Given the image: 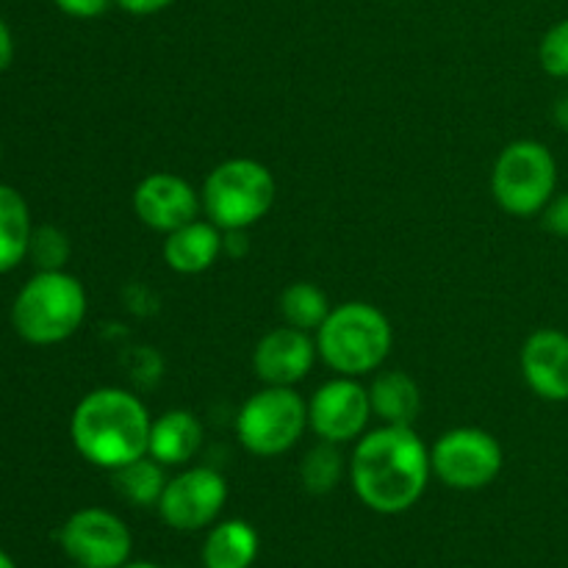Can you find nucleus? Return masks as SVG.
I'll return each instance as SVG.
<instances>
[{"label": "nucleus", "instance_id": "1", "mask_svg": "<svg viewBox=\"0 0 568 568\" xmlns=\"http://www.w3.org/2000/svg\"><path fill=\"white\" fill-rule=\"evenodd\" d=\"M430 475V449L414 427L383 425L364 433L353 449V488L375 514L394 516L414 508Z\"/></svg>", "mask_w": 568, "mask_h": 568}, {"label": "nucleus", "instance_id": "2", "mask_svg": "<svg viewBox=\"0 0 568 568\" xmlns=\"http://www.w3.org/2000/svg\"><path fill=\"white\" fill-rule=\"evenodd\" d=\"M148 408L125 388H94L72 410L70 436L78 455L98 469L116 471L148 455Z\"/></svg>", "mask_w": 568, "mask_h": 568}, {"label": "nucleus", "instance_id": "3", "mask_svg": "<svg viewBox=\"0 0 568 568\" xmlns=\"http://www.w3.org/2000/svg\"><path fill=\"white\" fill-rule=\"evenodd\" d=\"M394 344L392 322L369 303H342L331 308L316 331V353L336 375L361 377L381 369Z\"/></svg>", "mask_w": 568, "mask_h": 568}, {"label": "nucleus", "instance_id": "4", "mask_svg": "<svg viewBox=\"0 0 568 568\" xmlns=\"http://www.w3.org/2000/svg\"><path fill=\"white\" fill-rule=\"evenodd\" d=\"M87 320V292L64 270L37 272L11 305V325L28 344L67 342Z\"/></svg>", "mask_w": 568, "mask_h": 568}, {"label": "nucleus", "instance_id": "5", "mask_svg": "<svg viewBox=\"0 0 568 568\" xmlns=\"http://www.w3.org/2000/svg\"><path fill=\"white\" fill-rule=\"evenodd\" d=\"M275 178L255 159H227L203 183V209L222 231H247L275 203Z\"/></svg>", "mask_w": 568, "mask_h": 568}, {"label": "nucleus", "instance_id": "6", "mask_svg": "<svg viewBox=\"0 0 568 568\" xmlns=\"http://www.w3.org/2000/svg\"><path fill=\"white\" fill-rule=\"evenodd\" d=\"M558 186V161L547 144L519 139L499 153L491 172V192L499 209L514 216H536Z\"/></svg>", "mask_w": 568, "mask_h": 568}, {"label": "nucleus", "instance_id": "7", "mask_svg": "<svg viewBox=\"0 0 568 568\" xmlns=\"http://www.w3.org/2000/svg\"><path fill=\"white\" fill-rule=\"evenodd\" d=\"M308 427V403L292 386H266L242 405L236 436L247 453L277 458L303 438Z\"/></svg>", "mask_w": 568, "mask_h": 568}, {"label": "nucleus", "instance_id": "8", "mask_svg": "<svg viewBox=\"0 0 568 568\" xmlns=\"http://www.w3.org/2000/svg\"><path fill=\"white\" fill-rule=\"evenodd\" d=\"M503 444L480 427H455L430 449L433 475L455 491H477L503 471Z\"/></svg>", "mask_w": 568, "mask_h": 568}, {"label": "nucleus", "instance_id": "9", "mask_svg": "<svg viewBox=\"0 0 568 568\" xmlns=\"http://www.w3.org/2000/svg\"><path fill=\"white\" fill-rule=\"evenodd\" d=\"M59 544L78 568H120L133 552L128 525L105 508L75 510L61 527Z\"/></svg>", "mask_w": 568, "mask_h": 568}, {"label": "nucleus", "instance_id": "10", "mask_svg": "<svg viewBox=\"0 0 568 568\" xmlns=\"http://www.w3.org/2000/svg\"><path fill=\"white\" fill-rule=\"evenodd\" d=\"M227 503L225 477L209 466H194L166 480L159 499V514L172 530L194 532L214 525Z\"/></svg>", "mask_w": 568, "mask_h": 568}, {"label": "nucleus", "instance_id": "11", "mask_svg": "<svg viewBox=\"0 0 568 568\" xmlns=\"http://www.w3.org/2000/svg\"><path fill=\"white\" fill-rule=\"evenodd\" d=\"M369 388L361 386L355 377L338 375L316 388L308 403V425L322 442L347 444L364 436L372 419Z\"/></svg>", "mask_w": 568, "mask_h": 568}, {"label": "nucleus", "instance_id": "12", "mask_svg": "<svg viewBox=\"0 0 568 568\" xmlns=\"http://www.w3.org/2000/svg\"><path fill=\"white\" fill-rule=\"evenodd\" d=\"M203 200L189 181L172 172H153L133 189V211L139 222L153 231L172 233L197 220Z\"/></svg>", "mask_w": 568, "mask_h": 568}, {"label": "nucleus", "instance_id": "13", "mask_svg": "<svg viewBox=\"0 0 568 568\" xmlns=\"http://www.w3.org/2000/svg\"><path fill=\"white\" fill-rule=\"evenodd\" d=\"M316 338L297 327H275L266 333L253 353V369L266 386H294L311 372L316 358Z\"/></svg>", "mask_w": 568, "mask_h": 568}, {"label": "nucleus", "instance_id": "14", "mask_svg": "<svg viewBox=\"0 0 568 568\" xmlns=\"http://www.w3.org/2000/svg\"><path fill=\"white\" fill-rule=\"evenodd\" d=\"M525 383L547 403H568V333L541 327L521 347Z\"/></svg>", "mask_w": 568, "mask_h": 568}, {"label": "nucleus", "instance_id": "15", "mask_svg": "<svg viewBox=\"0 0 568 568\" xmlns=\"http://www.w3.org/2000/svg\"><path fill=\"white\" fill-rule=\"evenodd\" d=\"M222 250H225L222 227H216L211 220H192L178 231L166 233L164 261L170 270L181 275H200L216 264Z\"/></svg>", "mask_w": 568, "mask_h": 568}, {"label": "nucleus", "instance_id": "16", "mask_svg": "<svg viewBox=\"0 0 568 568\" xmlns=\"http://www.w3.org/2000/svg\"><path fill=\"white\" fill-rule=\"evenodd\" d=\"M203 444V425L192 410H166L150 427L148 455L161 466H186Z\"/></svg>", "mask_w": 568, "mask_h": 568}, {"label": "nucleus", "instance_id": "17", "mask_svg": "<svg viewBox=\"0 0 568 568\" xmlns=\"http://www.w3.org/2000/svg\"><path fill=\"white\" fill-rule=\"evenodd\" d=\"M369 403L372 414H375L383 425L414 427L416 416H419L422 410V394L408 372L388 369L381 372V375L372 381Z\"/></svg>", "mask_w": 568, "mask_h": 568}, {"label": "nucleus", "instance_id": "18", "mask_svg": "<svg viewBox=\"0 0 568 568\" xmlns=\"http://www.w3.org/2000/svg\"><path fill=\"white\" fill-rule=\"evenodd\" d=\"M258 558V532L242 519L220 521L203 544L205 568H250Z\"/></svg>", "mask_w": 568, "mask_h": 568}, {"label": "nucleus", "instance_id": "19", "mask_svg": "<svg viewBox=\"0 0 568 568\" xmlns=\"http://www.w3.org/2000/svg\"><path fill=\"white\" fill-rule=\"evenodd\" d=\"M31 211L17 189L0 183V275L28 258L31 247Z\"/></svg>", "mask_w": 568, "mask_h": 568}, {"label": "nucleus", "instance_id": "20", "mask_svg": "<svg viewBox=\"0 0 568 568\" xmlns=\"http://www.w3.org/2000/svg\"><path fill=\"white\" fill-rule=\"evenodd\" d=\"M111 475H114V486L116 491H120V497L128 499L131 505H136V508L159 505L166 486L164 466L155 458H150V455H142L139 460L111 471Z\"/></svg>", "mask_w": 568, "mask_h": 568}, {"label": "nucleus", "instance_id": "21", "mask_svg": "<svg viewBox=\"0 0 568 568\" xmlns=\"http://www.w3.org/2000/svg\"><path fill=\"white\" fill-rule=\"evenodd\" d=\"M281 314L286 320V325L297 327V331H320L322 322L331 314V303H327V294L322 292L316 283H292L286 292L281 294Z\"/></svg>", "mask_w": 568, "mask_h": 568}, {"label": "nucleus", "instance_id": "22", "mask_svg": "<svg viewBox=\"0 0 568 568\" xmlns=\"http://www.w3.org/2000/svg\"><path fill=\"white\" fill-rule=\"evenodd\" d=\"M338 444L322 442L320 447L311 449L303 460V486L311 494H327L338 486L344 471L342 453H338Z\"/></svg>", "mask_w": 568, "mask_h": 568}, {"label": "nucleus", "instance_id": "23", "mask_svg": "<svg viewBox=\"0 0 568 568\" xmlns=\"http://www.w3.org/2000/svg\"><path fill=\"white\" fill-rule=\"evenodd\" d=\"M28 255H31L39 272L64 270L67 258H70V239H67L64 231L53 225L33 227Z\"/></svg>", "mask_w": 568, "mask_h": 568}, {"label": "nucleus", "instance_id": "24", "mask_svg": "<svg viewBox=\"0 0 568 568\" xmlns=\"http://www.w3.org/2000/svg\"><path fill=\"white\" fill-rule=\"evenodd\" d=\"M538 59L547 75L568 78V20L555 22L541 39L538 48Z\"/></svg>", "mask_w": 568, "mask_h": 568}, {"label": "nucleus", "instance_id": "25", "mask_svg": "<svg viewBox=\"0 0 568 568\" xmlns=\"http://www.w3.org/2000/svg\"><path fill=\"white\" fill-rule=\"evenodd\" d=\"M544 214V227L555 236L568 239V192L558 194V197L549 200L547 209L541 211Z\"/></svg>", "mask_w": 568, "mask_h": 568}, {"label": "nucleus", "instance_id": "26", "mask_svg": "<svg viewBox=\"0 0 568 568\" xmlns=\"http://www.w3.org/2000/svg\"><path fill=\"white\" fill-rule=\"evenodd\" d=\"M53 3L59 6V11H64L67 17H75V20H94V17H103L114 0H53Z\"/></svg>", "mask_w": 568, "mask_h": 568}, {"label": "nucleus", "instance_id": "27", "mask_svg": "<svg viewBox=\"0 0 568 568\" xmlns=\"http://www.w3.org/2000/svg\"><path fill=\"white\" fill-rule=\"evenodd\" d=\"M122 11L128 14H136V17H148V14H159L164 11L166 6H172L175 0H114Z\"/></svg>", "mask_w": 568, "mask_h": 568}, {"label": "nucleus", "instance_id": "28", "mask_svg": "<svg viewBox=\"0 0 568 568\" xmlns=\"http://www.w3.org/2000/svg\"><path fill=\"white\" fill-rule=\"evenodd\" d=\"M11 61H14V37H11V28L0 17V72L9 70Z\"/></svg>", "mask_w": 568, "mask_h": 568}, {"label": "nucleus", "instance_id": "29", "mask_svg": "<svg viewBox=\"0 0 568 568\" xmlns=\"http://www.w3.org/2000/svg\"><path fill=\"white\" fill-rule=\"evenodd\" d=\"M120 568H164V566L150 564V560H128V564L120 566Z\"/></svg>", "mask_w": 568, "mask_h": 568}, {"label": "nucleus", "instance_id": "30", "mask_svg": "<svg viewBox=\"0 0 568 568\" xmlns=\"http://www.w3.org/2000/svg\"><path fill=\"white\" fill-rule=\"evenodd\" d=\"M0 568H17V564H14V560H11V558H9V555H6V552H3V549H0Z\"/></svg>", "mask_w": 568, "mask_h": 568}, {"label": "nucleus", "instance_id": "31", "mask_svg": "<svg viewBox=\"0 0 568 568\" xmlns=\"http://www.w3.org/2000/svg\"><path fill=\"white\" fill-rule=\"evenodd\" d=\"M0 159H3V148H0Z\"/></svg>", "mask_w": 568, "mask_h": 568}, {"label": "nucleus", "instance_id": "32", "mask_svg": "<svg viewBox=\"0 0 568 568\" xmlns=\"http://www.w3.org/2000/svg\"><path fill=\"white\" fill-rule=\"evenodd\" d=\"M566 109H568V98H566Z\"/></svg>", "mask_w": 568, "mask_h": 568}, {"label": "nucleus", "instance_id": "33", "mask_svg": "<svg viewBox=\"0 0 568 568\" xmlns=\"http://www.w3.org/2000/svg\"><path fill=\"white\" fill-rule=\"evenodd\" d=\"M75 568H78V566H75Z\"/></svg>", "mask_w": 568, "mask_h": 568}]
</instances>
